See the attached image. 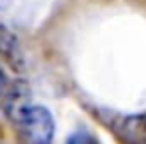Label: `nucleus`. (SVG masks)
Segmentation results:
<instances>
[{
	"mask_svg": "<svg viewBox=\"0 0 146 144\" xmlns=\"http://www.w3.org/2000/svg\"><path fill=\"white\" fill-rule=\"evenodd\" d=\"M16 124L22 136L30 142L48 144L54 136V118L44 106H30Z\"/></svg>",
	"mask_w": 146,
	"mask_h": 144,
	"instance_id": "f257e3e1",
	"label": "nucleus"
},
{
	"mask_svg": "<svg viewBox=\"0 0 146 144\" xmlns=\"http://www.w3.org/2000/svg\"><path fill=\"white\" fill-rule=\"evenodd\" d=\"M0 104H2L6 116L16 124L24 116V112L32 106L30 104V88H28V84L24 80H14L10 90L4 94L2 100H0Z\"/></svg>",
	"mask_w": 146,
	"mask_h": 144,
	"instance_id": "f03ea898",
	"label": "nucleus"
},
{
	"mask_svg": "<svg viewBox=\"0 0 146 144\" xmlns=\"http://www.w3.org/2000/svg\"><path fill=\"white\" fill-rule=\"evenodd\" d=\"M0 56H2L12 68L24 70V52H22V46H20L18 38L14 36V32H10L4 24H0Z\"/></svg>",
	"mask_w": 146,
	"mask_h": 144,
	"instance_id": "7ed1b4c3",
	"label": "nucleus"
},
{
	"mask_svg": "<svg viewBox=\"0 0 146 144\" xmlns=\"http://www.w3.org/2000/svg\"><path fill=\"white\" fill-rule=\"evenodd\" d=\"M114 130L120 138L130 142H146V112L138 116H124L118 118Z\"/></svg>",
	"mask_w": 146,
	"mask_h": 144,
	"instance_id": "20e7f679",
	"label": "nucleus"
},
{
	"mask_svg": "<svg viewBox=\"0 0 146 144\" xmlns=\"http://www.w3.org/2000/svg\"><path fill=\"white\" fill-rule=\"evenodd\" d=\"M12 82H14V80H10V78H8V74L4 72V68L0 66V100H2V98H4V94L10 90Z\"/></svg>",
	"mask_w": 146,
	"mask_h": 144,
	"instance_id": "39448f33",
	"label": "nucleus"
},
{
	"mask_svg": "<svg viewBox=\"0 0 146 144\" xmlns=\"http://www.w3.org/2000/svg\"><path fill=\"white\" fill-rule=\"evenodd\" d=\"M68 142H96V138L94 136H90V134H86V132H76V134H72L70 138H68Z\"/></svg>",
	"mask_w": 146,
	"mask_h": 144,
	"instance_id": "423d86ee",
	"label": "nucleus"
},
{
	"mask_svg": "<svg viewBox=\"0 0 146 144\" xmlns=\"http://www.w3.org/2000/svg\"><path fill=\"white\" fill-rule=\"evenodd\" d=\"M8 2H10V0H0V10H4L8 6Z\"/></svg>",
	"mask_w": 146,
	"mask_h": 144,
	"instance_id": "0eeeda50",
	"label": "nucleus"
}]
</instances>
